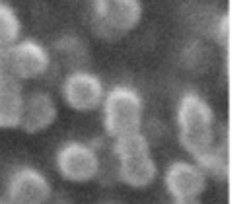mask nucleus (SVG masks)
<instances>
[{
    "instance_id": "nucleus-9",
    "label": "nucleus",
    "mask_w": 249,
    "mask_h": 204,
    "mask_svg": "<svg viewBox=\"0 0 249 204\" xmlns=\"http://www.w3.org/2000/svg\"><path fill=\"white\" fill-rule=\"evenodd\" d=\"M163 185L173 200H193L206 190V173L196 161H173L167 165Z\"/></svg>"
},
{
    "instance_id": "nucleus-6",
    "label": "nucleus",
    "mask_w": 249,
    "mask_h": 204,
    "mask_svg": "<svg viewBox=\"0 0 249 204\" xmlns=\"http://www.w3.org/2000/svg\"><path fill=\"white\" fill-rule=\"evenodd\" d=\"M54 171L66 183L84 185L101 173V159L93 146L82 140H68L54 152Z\"/></svg>"
},
{
    "instance_id": "nucleus-19",
    "label": "nucleus",
    "mask_w": 249,
    "mask_h": 204,
    "mask_svg": "<svg viewBox=\"0 0 249 204\" xmlns=\"http://www.w3.org/2000/svg\"><path fill=\"white\" fill-rule=\"evenodd\" d=\"M99 204H119V202L117 200H101Z\"/></svg>"
},
{
    "instance_id": "nucleus-17",
    "label": "nucleus",
    "mask_w": 249,
    "mask_h": 204,
    "mask_svg": "<svg viewBox=\"0 0 249 204\" xmlns=\"http://www.w3.org/2000/svg\"><path fill=\"white\" fill-rule=\"evenodd\" d=\"M173 204H202V202H198V198H193V200H175Z\"/></svg>"
},
{
    "instance_id": "nucleus-11",
    "label": "nucleus",
    "mask_w": 249,
    "mask_h": 204,
    "mask_svg": "<svg viewBox=\"0 0 249 204\" xmlns=\"http://www.w3.org/2000/svg\"><path fill=\"white\" fill-rule=\"evenodd\" d=\"M117 177L130 188H148L158 179V163L150 153L123 159L117 165Z\"/></svg>"
},
{
    "instance_id": "nucleus-3",
    "label": "nucleus",
    "mask_w": 249,
    "mask_h": 204,
    "mask_svg": "<svg viewBox=\"0 0 249 204\" xmlns=\"http://www.w3.org/2000/svg\"><path fill=\"white\" fill-rule=\"evenodd\" d=\"M0 64L21 84L45 78L53 68V51L33 37H21L8 49H0Z\"/></svg>"
},
{
    "instance_id": "nucleus-1",
    "label": "nucleus",
    "mask_w": 249,
    "mask_h": 204,
    "mask_svg": "<svg viewBox=\"0 0 249 204\" xmlns=\"http://www.w3.org/2000/svg\"><path fill=\"white\" fill-rule=\"evenodd\" d=\"M175 120L179 144L195 157V161L218 146L214 111L202 95L195 91L183 93L177 103Z\"/></svg>"
},
{
    "instance_id": "nucleus-18",
    "label": "nucleus",
    "mask_w": 249,
    "mask_h": 204,
    "mask_svg": "<svg viewBox=\"0 0 249 204\" xmlns=\"http://www.w3.org/2000/svg\"><path fill=\"white\" fill-rule=\"evenodd\" d=\"M0 204H12V202H10V200H8L4 194H0Z\"/></svg>"
},
{
    "instance_id": "nucleus-12",
    "label": "nucleus",
    "mask_w": 249,
    "mask_h": 204,
    "mask_svg": "<svg viewBox=\"0 0 249 204\" xmlns=\"http://www.w3.org/2000/svg\"><path fill=\"white\" fill-rule=\"evenodd\" d=\"M21 37L23 21L18 8L8 0H0V49L12 47Z\"/></svg>"
},
{
    "instance_id": "nucleus-13",
    "label": "nucleus",
    "mask_w": 249,
    "mask_h": 204,
    "mask_svg": "<svg viewBox=\"0 0 249 204\" xmlns=\"http://www.w3.org/2000/svg\"><path fill=\"white\" fill-rule=\"evenodd\" d=\"M53 54L58 58V60H62V62H66L68 66H72L70 70H74V68H80V64L88 58V49H86V43L80 39V37H76V35H60L54 43H53Z\"/></svg>"
},
{
    "instance_id": "nucleus-15",
    "label": "nucleus",
    "mask_w": 249,
    "mask_h": 204,
    "mask_svg": "<svg viewBox=\"0 0 249 204\" xmlns=\"http://www.w3.org/2000/svg\"><path fill=\"white\" fill-rule=\"evenodd\" d=\"M228 31H230V19H228V16H222V19L216 25V39L226 43L228 41Z\"/></svg>"
},
{
    "instance_id": "nucleus-5",
    "label": "nucleus",
    "mask_w": 249,
    "mask_h": 204,
    "mask_svg": "<svg viewBox=\"0 0 249 204\" xmlns=\"http://www.w3.org/2000/svg\"><path fill=\"white\" fill-rule=\"evenodd\" d=\"M54 188L45 171L31 163H16L8 169L2 194L12 204H47Z\"/></svg>"
},
{
    "instance_id": "nucleus-10",
    "label": "nucleus",
    "mask_w": 249,
    "mask_h": 204,
    "mask_svg": "<svg viewBox=\"0 0 249 204\" xmlns=\"http://www.w3.org/2000/svg\"><path fill=\"white\" fill-rule=\"evenodd\" d=\"M25 93L23 84L0 64V130L19 128Z\"/></svg>"
},
{
    "instance_id": "nucleus-2",
    "label": "nucleus",
    "mask_w": 249,
    "mask_h": 204,
    "mask_svg": "<svg viewBox=\"0 0 249 204\" xmlns=\"http://www.w3.org/2000/svg\"><path fill=\"white\" fill-rule=\"evenodd\" d=\"M101 117L103 128L111 138L140 130L144 117L142 95L130 85H113L101 103Z\"/></svg>"
},
{
    "instance_id": "nucleus-7",
    "label": "nucleus",
    "mask_w": 249,
    "mask_h": 204,
    "mask_svg": "<svg viewBox=\"0 0 249 204\" xmlns=\"http://www.w3.org/2000/svg\"><path fill=\"white\" fill-rule=\"evenodd\" d=\"M105 93L107 89L101 78L86 68L68 70L60 82V97L64 105L76 113H91L101 109Z\"/></svg>"
},
{
    "instance_id": "nucleus-8",
    "label": "nucleus",
    "mask_w": 249,
    "mask_h": 204,
    "mask_svg": "<svg viewBox=\"0 0 249 204\" xmlns=\"http://www.w3.org/2000/svg\"><path fill=\"white\" fill-rule=\"evenodd\" d=\"M58 119V103L53 93L45 89H31L25 93L19 128L27 136H37L54 126Z\"/></svg>"
},
{
    "instance_id": "nucleus-4",
    "label": "nucleus",
    "mask_w": 249,
    "mask_h": 204,
    "mask_svg": "<svg viewBox=\"0 0 249 204\" xmlns=\"http://www.w3.org/2000/svg\"><path fill=\"white\" fill-rule=\"evenodd\" d=\"M140 19V0H93L91 31L103 41H115L130 33Z\"/></svg>"
},
{
    "instance_id": "nucleus-14",
    "label": "nucleus",
    "mask_w": 249,
    "mask_h": 204,
    "mask_svg": "<svg viewBox=\"0 0 249 204\" xmlns=\"http://www.w3.org/2000/svg\"><path fill=\"white\" fill-rule=\"evenodd\" d=\"M148 153H150V140L146 138V134H142V130L113 138V155L117 157V161L132 159Z\"/></svg>"
},
{
    "instance_id": "nucleus-16",
    "label": "nucleus",
    "mask_w": 249,
    "mask_h": 204,
    "mask_svg": "<svg viewBox=\"0 0 249 204\" xmlns=\"http://www.w3.org/2000/svg\"><path fill=\"white\" fill-rule=\"evenodd\" d=\"M47 204H74V200L66 194H60V192H53V196L47 200Z\"/></svg>"
}]
</instances>
